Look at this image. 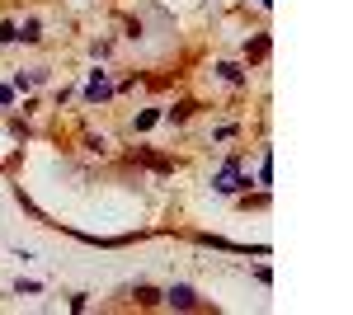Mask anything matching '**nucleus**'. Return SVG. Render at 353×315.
Returning a JSON list of instances; mask_svg holds the SVG:
<instances>
[{
	"label": "nucleus",
	"mask_w": 353,
	"mask_h": 315,
	"mask_svg": "<svg viewBox=\"0 0 353 315\" xmlns=\"http://www.w3.org/2000/svg\"><path fill=\"white\" fill-rule=\"evenodd\" d=\"M170 306H179V311H193V306H198V292H193V287H170Z\"/></svg>",
	"instance_id": "f257e3e1"
},
{
	"label": "nucleus",
	"mask_w": 353,
	"mask_h": 315,
	"mask_svg": "<svg viewBox=\"0 0 353 315\" xmlns=\"http://www.w3.org/2000/svg\"><path fill=\"white\" fill-rule=\"evenodd\" d=\"M156 301H161L156 287H137V306H156Z\"/></svg>",
	"instance_id": "f03ea898"
}]
</instances>
